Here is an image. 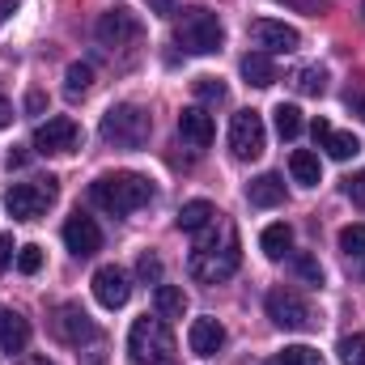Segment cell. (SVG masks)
Instances as JSON below:
<instances>
[{
	"label": "cell",
	"mask_w": 365,
	"mask_h": 365,
	"mask_svg": "<svg viewBox=\"0 0 365 365\" xmlns=\"http://www.w3.org/2000/svg\"><path fill=\"white\" fill-rule=\"evenodd\" d=\"M43 268V247H34V242H26V247H17V272L34 276Z\"/></svg>",
	"instance_id": "4dcf8cb0"
},
{
	"label": "cell",
	"mask_w": 365,
	"mask_h": 365,
	"mask_svg": "<svg viewBox=\"0 0 365 365\" xmlns=\"http://www.w3.org/2000/svg\"><path fill=\"white\" fill-rule=\"evenodd\" d=\"M340 251L344 255H365V225H349V230H340Z\"/></svg>",
	"instance_id": "f546056e"
},
{
	"label": "cell",
	"mask_w": 365,
	"mask_h": 365,
	"mask_svg": "<svg viewBox=\"0 0 365 365\" xmlns=\"http://www.w3.org/2000/svg\"><path fill=\"white\" fill-rule=\"evenodd\" d=\"M149 132H153V119H149V110H140L136 102L110 106V110L102 115V123H98V136H102L106 145H115V149H140V145H149Z\"/></svg>",
	"instance_id": "7a4b0ae2"
},
{
	"label": "cell",
	"mask_w": 365,
	"mask_h": 365,
	"mask_svg": "<svg viewBox=\"0 0 365 365\" xmlns=\"http://www.w3.org/2000/svg\"><path fill=\"white\" fill-rule=\"evenodd\" d=\"M43 106H47V98H43L38 90H34L30 98H26V110H30V115H43Z\"/></svg>",
	"instance_id": "f35d334b"
},
{
	"label": "cell",
	"mask_w": 365,
	"mask_h": 365,
	"mask_svg": "<svg viewBox=\"0 0 365 365\" xmlns=\"http://www.w3.org/2000/svg\"><path fill=\"white\" fill-rule=\"evenodd\" d=\"M128 357H132V365L175 361V336H170V327H166L162 314H153V319L145 314V319L132 323V331H128Z\"/></svg>",
	"instance_id": "3957f363"
},
{
	"label": "cell",
	"mask_w": 365,
	"mask_h": 365,
	"mask_svg": "<svg viewBox=\"0 0 365 365\" xmlns=\"http://www.w3.org/2000/svg\"><path fill=\"white\" fill-rule=\"evenodd\" d=\"M293 90L306 93V98H319V93L327 90V73H323L319 64H310V68H297V73H293Z\"/></svg>",
	"instance_id": "484cf974"
},
{
	"label": "cell",
	"mask_w": 365,
	"mask_h": 365,
	"mask_svg": "<svg viewBox=\"0 0 365 365\" xmlns=\"http://www.w3.org/2000/svg\"><path fill=\"white\" fill-rule=\"evenodd\" d=\"M93 34H98V43H102L106 51H119V47H136L140 34H145V26H140V17H136L132 9H110V13L98 17Z\"/></svg>",
	"instance_id": "9c48e42d"
},
{
	"label": "cell",
	"mask_w": 365,
	"mask_h": 365,
	"mask_svg": "<svg viewBox=\"0 0 365 365\" xmlns=\"http://www.w3.org/2000/svg\"><path fill=\"white\" fill-rule=\"evenodd\" d=\"M293 272L302 276L306 284H323V268H319L314 255H293Z\"/></svg>",
	"instance_id": "d6a6232c"
},
{
	"label": "cell",
	"mask_w": 365,
	"mask_h": 365,
	"mask_svg": "<svg viewBox=\"0 0 365 365\" xmlns=\"http://www.w3.org/2000/svg\"><path fill=\"white\" fill-rule=\"evenodd\" d=\"M64 247L77 255V259H90L102 251V230H98V221L86 217V212H77V217H68L64 221Z\"/></svg>",
	"instance_id": "5bb4252c"
},
{
	"label": "cell",
	"mask_w": 365,
	"mask_h": 365,
	"mask_svg": "<svg viewBox=\"0 0 365 365\" xmlns=\"http://www.w3.org/2000/svg\"><path fill=\"white\" fill-rule=\"evenodd\" d=\"M344 191H349V200H353V204H361V208H365V170L357 175V179H349Z\"/></svg>",
	"instance_id": "8d00e7d4"
},
{
	"label": "cell",
	"mask_w": 365,
	"mask_h": 365,
	"mask_svg": "<svg viewBox=\"0 0 365 365\" xmlns=\"http://www.w3.org/2000/svg\"><path fill=\"white\" fill-rule=\"evenodd\" d=\"M310 132H314V140H319V145H323V136H327V132H331V123H327V119H314V123H310Z\"/></svg>",
	"instance_id": "60d3db41"
},
{
	"label": "cell",
	"mask_w": 365,
	"mask_h": 365,
	"mask_svg": "<svg viewBox=\"0 0 365 365\" xmlns=\"http://www.w3.org/2000/svg\"><path fill=\"white\" fill-rule=\"evenodd\" d=\"M13 259H17V242H13V234H0V272H4Z\"/></svg>",
	"instance_id": "d590c367"
},
{
	"label": "cell",
	"mask_w": 365,
	"mask_h": 365,
	"mask_svg": "<svg viewBox=\"0 0 365 365\" xmlns=\"http://www.w3.org/2000/svg\"><path fill=\"white\" fill-rule=\"evenodd\" d=\"M90 284H93L98 306H106V310H119V306H128V297H132V280H128V272H123V268H115V264L98 268Z\"/></svg>",
	"instance_id": "4fadbf2b"
},
{
	"label": "cell",
	"mask_w": 365,
	"mask_h": 365,
	"mask_svg": "<svg viewBox=\"0 0 365 365\" xmlns=\"http://www.w3.org/2000/svg\"><path fill=\"white\" fill-rule=\"evenodd\" d=\"M323 149H327V158H331V162H349V158H357V153H361V140H357L353 132H336V128H331V132L323 136Z\"/></svg>",
	"instance_id": "cb8c5ba5"
},
{
	"label": "cell",
	"mask_w": 365,
	"mask_h": 365,
	"mask_svg": "<svg viewBox=\"0 0 365 365\" xmlns=\"http://www.w3.org/2000/svg\"><path fill=\"white\" fill-rule=\"evenodd\" d=\"M175 43L191 56H212L225 47V26L208 9H182L179 21H175Z\"/></svg>",
	"instance_id": "277c9868"
},
{
	"label": "cell",
	"mask_w": 365,
	"mask_h": 365,
	"mask_svg": "<svg viewBox=\"0 0 365 365\" xmlns=\"http://www.w3.org/2000/svg\"><path fill=\"white\" fill-rule=\"evenodd\" d=\"M9 119H13V106H9V102L0 98V128H9Z\"/></svg>",
	"instance_id": "ee69618b"
},
{
	"label": "cell",
	"mask_w": 365,
	"mask_h": 365,
	"mask_svg": "<svg viewBox=\"0 0 365 365\" xmlns=\"http://www.w3.org/2000/svg\"><path fill=\"white\" fill-rule=\"evenodd\" d=\"M17 365H56V361H51V357H43V353H26Z\"/></svg>",
	"instance_id": "7bdbcfd3"
},
{
	"label": "cell",
	"mask_w": 365,
	"mask_h": 365,
	"mask_svg": "<svg viewBox=\"0 0 365 365\" xmlns=\"http://www.w3.org/2000/svg\"><path fill=\"white\" fill-rule=\"evenodd\" d=\"M195 98H204V102H221L225 98V86H221V77H195Z\"/></svg>",
	"instance_id": "836d02e7"
},
{
	"label": "cell",
	"mask_w": 365,
	"mask_h": 365,
	"mask_svg": "<svg viewBox=\"0 0 365 365\" xmlns=\"http://www.w3.org/2000/svg\"><path fill=\"white\" fill-rule=\"evenodd\" d=\"M17 166H26V149L13 145V149H9V170H17Z\"/></svg>",
	"instance_id": "b9f144b4"
},
{
	"label": "cell",
	"mask_w": 365,
	"mask_h": 365,
	"mask_svg": "<svg viewBox=\"0 0 365 365\" xmlns=\"http://www.w3.org/2000/svg\"><path fill=\"white\" fill-rule=\"evenodd\" d=\"M212 217H217V208H212L208 200H187V204L179 208V230L182 234H200Z\"/></svg>",
	"instance_id": "ffe728a7"
},
{
	"label": "cell",
	"mask_w": 365,
	"mask_h": 365,
	"mask_svg": "<svg viewBox=\"0 0 365 365\" xmlns=\"http://www.w3.org/2000/svg\"><path fill=\"white\" fill-rule=\"evenodd\" d=\"M153 306H158L162 319H182L187 314V293H182L179 284H158L153 289Z\"/></svg>",
	"instance_id": "44dd1931"
},
{
	"label": "cell",
	"mask_w": 365,
	"mask_h": 365,
	"mask_svg": "<svg viewBox=\"0 0 365 365\" xmlns=\"http://www.w3.org/2000/svg\"><path fill=\"white\" fill-rule=\"evenodd\" d=\"M212 132H217V128H212V115H208L204 106H187L179 115V136L191 149H208V145H212Z\"/></svg>",
	"instance_id": "9a60e30c"
},
{
	"label": "cell",
	"mask_w": 365,
	"mask_h": 365,
	"mask_svg": "<svg viewBox=\"0 0 365 365\" xmlns=\"http://www.w3.org/2000/svg\"><path fill=\"white\" fill-rule=\"evenodd\" d=\"M149 9L162 13V17H175V13H179V0H149Z\"/></svg>",
	"instance_id": "74e56055"
},
{
	"label": "cell",
	"mask_w": 365,
	"mask_h": 365,
	"mask_svg": "<svg viewBox=\"0 0 365 365\" xmlns=\"http://www.w3.org/2000/svg\"><path fill=\"white\" fill-rule=\"evenodd\" d=\"M268 319H272L276 327H284V331H306L310 323H314V314H310V306H306V297L297 293V289H272L268 293Z\"/></svg>",
	"instance_id": "30bf717a"
},
{
	"label": "cell",
	"mask_w": 365,
	"mask_h": 365,
	"mask_svg": "<svg viewBox=\"0 0 365 365\" xmlns=\"http://www.w3.org/2000/svg\"><path fill=\"white\" fill-rule=\"evenodd\" d=\"M344 106L365 123V86H349V90H344Z\"/></svg>",
	"instance_id": "e575fe53"
},
{
	"label": "cell",
	"mask_w": 365,
	"mask_h": 365,
	"mask_svg": "<svg viewBox=\"0 0 365 365\" xmlns=\"http://www.w3.org/2000/svg\"><path fill=\"white\" fill-rule=\"evenodd\" d=\"M230 149L238 162H255L268 149V132H264V115L259 110H238L230 119Z\"/></svg>",
	"instance_id": "ba28073f"
},
{
	"label": "cell",
	"mask_w": 365,
	"mask_h": 365,
	"mask_svg": "<svg viewBox=\"0 0 365 365\" xmlns=\"http://www.w3.org/2000/svg\"><path fill=\"white\" fill-rule=\"evenodd\" d=\"M272 123H276V132H280V140H297L302 136V110L289 106V102H280L272 110Z\"/></svg>",
	"instance_id": "d4e9b609"
},
{
	"label": "cell",
	"mask_w": 365,
	"mask_h": 365,
	"mask_svg": "<svg viewBox=\"0 0 365 365\" xmlns=\"http://www.w3.org/2000/svg\"><path fill=\"white\" fill-rule=\"evenodd\" d=\"M272 365H327L319 357V349H310V344H289V349H280L272 357Z\"/></svg>",
	"instance_id": "4316f807"
},
{
	"label": "cell",
	"mask_w": 365,
	"mask_h": 365,
	"mask_svg": "<svg viewBox=\"0 0 365 365\" xmlns=\"http://www.w3.org/2000/svg\"><path fill=\"white\" fill-rule=\"evenodd\" d=\"M259 247H264V255H268V259H284V255H289V247H293V225H284V221L268 225V230L259 234Z\"/></svg>",
	"instance_id": "7402d4cb"
},
{
	"label": "cell",
	"mask_w": 365,
	"mask_h": 365,
	"mask_svg": "<svg viewBox=\"0 0 365 365\" xmlns=\"http://www.w3.org/2000/svg\"><path fill=\"white\" fill-rule=\"evenodd\" d=\"M247 34H251V43H255L264 56H289V51L302 47V34H297L293 26H284V21H272V17H255V21L247 26Z\"/></svg>",
	"instance_id": "8fae6325"
},
{
	"label": "cell",
	"mask_w": 365,
	"mask_h": 365,
	"mask_svg": "<svg viewBox=\"0 0 365 365\" xmlns=\"http://www.w3.org/2000/svg\"><path fill=\"white\" fill-rule=\"evenodd\" d=\"M77 149H81V128H77V119L51 115L47 123L34 128V153H43V158H68V153H77Z\"/></svg>",
	"instance_id": "52a82bcc"
},
{
	"label": "cell",
	"mask_w": 365,
	"mask_h": 365,
	"mask_svg": "<svg viewBox=\"0 0 365 365\" xmlns=\"http://www.w3.org/2000/svg\"><path fill=\"white\" fill-rule=\"evenodd\" d=\"M26 344H30V323L17 310L0 306V353L4 357H17V353H26Z\"/></svg>",
	"instance_id": "2e32d148"
},
{
	"label": "cell",
	"mask_w": 365,
	"mask_h": 365,
	"mask_svg": "<svg viewBox=\"0 0 365 365\" xmlns=\"http://www.w3.org/2000/svg\"><path fill=\"white\" fill-rule=\"evenodd\" d=\"M340 361L344 365H365V331L340 340Z\"/></svg>",
	"instance_id": "f1b7e54d"
},
{
	"label": "cell",
	"mask_w": 365,
	"mask_h": 365,
	"mask_svg": "<svg viewBox=\"0 0 365 365\" xmlns=\"http://www.w3.org/2000/svg\"><path fill=\"white\" fill-rule=\"evenodd\" d=\"M238 264H242V247H238V234H230L225 238V247L217 251V247H208V251H191V276L200 280V284H221V280H230V276L238 272Z\"/></svg>",
	"instance_id": "8992f818"
},
{
	"label": "cell",
	"mask_w": 365,
	"mask_h": 365,
	"mask_svg": "<svg viewBox=\"0 0 365 365\" xmlns=\"http://www.w3.org/2000/svg\"><path fill=\"white\" fill-rule=\"evenodd\" d=\"M56 200H60V182L51 179V175L34 179V182H13L4 191V208H9L13 221H38Z\"/></svg>",
	"instance_id": "5b68a950"
},
{
	"label": "cell",
	"mask_w": 365,
	"mask_h": 365,
	"mask_svg": "<svg viewBox=\"0 0 365 365\" xmlns=\"http://www.w3.org/2000/svg\"><path fill=\"white\" fill-rule=\"evenodd\" d=\"M51 331H56V340H64L68 349H81V344H98V340H102V336H98V327H93V319L81 310V306H73V302L56 310Z\"/></svg>",
	"instance_id": "7c38bea8"
},
{
	"label": "cell",
	"mask_w": 365,
	"mask_h": 365,
	"mask_svg": "<svg viewBox=\"0 0 365 365\" xmlns=\"http://www.w3.org/2000/svg\"><path fill=\"white\" fill-rule=\"evenodd\" d=\"M247 200H251L255 208H276V204L284 200V182H280V175H259V179H251Z\"/></svg>",
	"instance_id": "d6986e66"
},
{
	"label": "cell",
	"mask_w": 365,
	"mask_h": 365,
	"mask_svg": "<svg viewBox=\"0 0 365 365\" xmlns=\"http://www.w3.org/2000/svg\"><path fill=\"white\" fill-rule=\"evenodd\" d=\"M81 365H106V353H102V344H93L90 353H86V361Z\"/></svg>",
	"instance_id": "ab89813d"
},
{
	"label": "cell",
	"mask_w": 365,
	"mask_h": 365,
	"mask_svg": "<svg viewBox=\"0 0 365 365\" xmlns=\"http://www.w3.org/2000/svg\"><path fill=\"white\" fill-rule=\"evenodd\" d=\"M136 276H140L145 284H162V259H158L153 251H145V255L136 259Z\"/></svg>",
	"instance_id": "1f68e13d"
},
{
	"label": "cell",
	"mask_w": 365,
	"mask_h": 365,
	"mask_svg": "<svg viewBox=\"0 0 365 365\" xmlns=\"http://www.w3.org/2000/svg\"><path fill=\"white\" fill-rule=\"evenodd\" d=\"M153 195H158V187L145 179V175H136V170L102 175V179H93V182H90V200L98 204V208L115 212V217H128V212L145 208Z\"/></svg>",
	"instance_id": "6da1fadb"
},
{
	"label": "cell",
	"mask_w": 365,
	"mask_h": 365,
	"mask_svg": "<svg viewBox=\"0 0 365 365\" xmlns=\"http://www.w3.org/2000/svg\"><path fill=\"white\" fill-rule=\"evenodd\" d=\"M90 86H93V68L90 64H68V73H64V93L68 98H81V93H90Z\"/></svg>",
	"instance_id": "83f0119b"
},
{
	"label": "cell",
	"mask_w": 365,
	"mask_h": 365,
	"mask_svg": "<svg viewBox=\"0 0 365 365\" xmlns=\"http://www.w3.org/2000/svg\"><path fill=\"white\" fill-rule=\"evenodd\" d=\"M289 175H293V182H302V187H319L323 182V166H319V158L310 149H293L289 153Z\"/></svg>",
	"instance_id": "ac0fdd59"
},
{
	"label": "cell",
	"mask_w": 365,
	"mask_h": 365,
	"mask_svg": "<svg viewBox=\"0 0 365 365\" xmlns=\"http://www.w3.org/2000/svg\"><path fill=\"white\" fill-rule=\"evenodd\" d=\"M242 77L251 81V86H272L276 81V64H272V56H264V51H251V56H242Z\"/></svg>",
	"instance_id": "603a6c76"
},
{
	"label": "cell",
	"mask_w": 365,
	"mask_h": 365,
	"mask_svg": "<svg viewBox=\"0 0 365 365\" xmlns=\"http://www.w3.org/2000/svg\"><path fill=\"white\" fill-rule=\"evenodd\" d=\"M187 344H191L195 357H217L221 344H225V327L217 319H195L191 331H187Z\"/></svg>",
	"instance_id": "e0dca14e"
}]
</instances>
